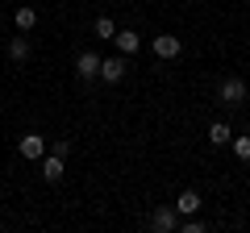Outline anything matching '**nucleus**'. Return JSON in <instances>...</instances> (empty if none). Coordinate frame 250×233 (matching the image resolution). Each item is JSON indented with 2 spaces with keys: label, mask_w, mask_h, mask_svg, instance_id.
Wrapping results in <instances>:
<instances>
[{
  "label": "nucleus",
  "mask_w": 250,
  "mask_h": 233,
  "mask_svg": "<svg viewBox=\"0 0 250 233\" xmlns=\"http://www.w3.org/2000/svg\"><path fill=\"white\" fill-rule=\"evenodd\" d=\"M113 42H117V50H121V54H134L138 46H142V38H138L134 29H117V34H113Z\"/></svg>",
  "instance_id": "8"
},
{
  "label": "nucleus",
  "mask_w": 250,
  "mask_h": 233,
  "mask_svg": "<svg viewBox=\"0 0 250 233\" xmlns=\"http://www.w3.org/2000/svg\"><path fill=\"white\" fill-rule=\"evenodd\" d=\"M9 58H13V63H25V58H29V38L25 34L9 42Z\"/></svg>",
  "instance_id": "11"
},
{
  "label": "nucleus",
  "mask_w": 250,
  "mask_h": 233,
  "mask_svg": "<svg viewBox=\"0 0 250 233\" xmlns=\"http://www.w3.org/2000/svg\"><path fill=\"white\" fill-rule=\"evenodd\" d=\"M150 225H154L159 233H171V229H179V213H175V204H171V208H159V213L150 216Z\"/></svg>",
  "instance_id": "6"
},
{
  "label": "nucleus",
  "mask_w": 250,
  "mask_h": 233,
  "mask_svg": "<svg viewBox=\"0 0 250 233\" xmlns=\"http://www.w3.org/2000/svg\"><path fill=\"white\" fill-rule=\"evenodd\" d=\"M100 63H104V58H100L96 50H80V54H75V75H80V79H96Z\"/></svg>",
  "instance_id": "2"
},
{
  "label": "nucleus",
  "mask_w": 250,
  "mask_h": 233,
  "mask_svg": "<svg viewBox=\"0 0 250 233\" xmlns=\"http://www.w3.org/2000/svg\"><path fill=\"white\" fill-rule=\"evenodd\" d=\"M17 150H21V158L42 162V154H46V137H42V134H25V137L17 142Z\"/></svg>",
  "instance_id": "3"
},
{
  "label": "nucleus",
  "mask_w": 250,
  "mask_h": 233,
  "mask_svg": "<svg viewBox=\"0 0 250 233\" xmlns=\"http://www.w3.org/2000/svg\"><path fill=\"white\" fill-rule=\"evenodd\" d=\"M150 46H154V54H159V58H179V54H184V42H179V38H171V34H159Z\"/></svg>",
  "instance_id": "4"
},
{
  "label": "nucleus",
  "mask_w": 250,
  "mask_h": 233,
  "mask_svg": "<svg viewBox=\"0 0 250 233\" xmlns=\"http://www.w3.org/2000/svg\"><path fill=\"white\" fill-rule=\"evenodd\" d=\"M179 229H184V233H205V225H200V221H196V216H188V221H184V225H179Z\"/></svg>",
  "instance_id": "15"
},
{
  "label": "nucleus",
  "mask_w": 250,
  "mask_h": 233,
  "mask_svg": "<svg viewBox=\"0 0 250 233\" xmlns=\"http://www.w3.org/2000/svg\"><path fill=\"white\" fill-rule=\"evenodd\" d=\"M42 179L46 183H59L62 179V158H59V154H42Z\"/></svg>",
  "instance_id": "7"
},
{
  "label": "nucleus",
  "mask_w": 250,
  "mask_h": 233,
  "mask_svg": "<svg viewBox=\"0 0 250 233\" xmlns=\"http://www.w3.org/2000/svg\"><path fill=\"white\" fill-rule=\"evenodd\" d=\"M208 142H213V146H225V142H233L229 125H225V121H213V125H208Z\"/></svg>",
  "instance_id": "12"
},
{
  "label": "nucleus",
  "mask_w": 250,
  "mask_h": 233,
  "mask_svg": "<svg viewBox=\"0 0 250 233\" xmlns=\"http://www.w3.org/2000/svg\"><path fill=\"white\" fill-rule=\"evenodd\" d=\"M50 154H59V158H67V154H71V142H67V137H59V142H54V150Z\"/></svg>",
  "instance_id": "16"
},
{
  "label": "nucleus",
  "mask_w": 250,
  "mask_h": 233,
  "mask_svg": "<svg viewBox=\"0 0 250 233\" xmlns=\"http://www.w3.org/2000/svg\"><path fill=\"white\" fill-rule=\"evenodd\" d=\"M92 29H96V38H113V34H117L113 17H96V25H92Z\"/></svg>",
  "instance_id": "13"
},
{
  "label": "nucleus",
  "mask_w": 250,
  "mask_h": 233,
  "mask_svg": "<svg viewBox=\"0 0 250 233\" xmlns=\"http://www.w3.org/2000/svg\"><path fill=\"white\" fill-rule=\"evenodd\" d=\"M233 154L246 162V158H250V137H233Z\"/></svg>",
  "instance_id": "14"
},
{
  "label": "nucleus",
  "mask_w": 250,
  "mask_h": 233,
  "mask_svg": "<svg viewBox=\"0 0 250 233\" xmlns=\"http://www.w3.org/2000/svg\"><path fill=\"white\" fill-rule=\"evenodd\" d=\"M13 25H17V29H21V34H29V29H34V25H38V13H34V9H29V4H21V9H17V13H13Z\"/></svg>",
  "instance_id": "10"
},
{
  "label": "nucleus",
  "mask_w": 250,
  "mask_h": 233,
  "mask_svg": "<svg viewBox=\"0 0 250 233\" xmlns=\"http://www.w3.org/2000/svg\"><path fill=\"white\" fill-rule=\"evenodd\" d=\"M100 79H104V83H121L125 79V58H121V54H113V58L100 63Z\"/></svg>",
  "instance_id": "5"
},
{
  "label": "nucleus",
  "mask_w": 250,
  "mask_h": 233,
  "mask_svg": "<svg viewBox=\"0 0 250 233\" xmlns=\"http://www.w3.org/2000/svg\"><path fill=\"white\" fill-rule=\"evenodd\" d=\"M217 100H221V104H246V83L242 79H221L217 83Z\"/></svg>",
  "instance_id": "1"
},
{
  "label": "nucleus",
  "mask_w": 250,
  "mask_h": 233,
  "mask_svg": "<svg viewBox=\"0 0 250 233\" xmlns=\"http://www.w3.org/2000/svg\"><path fill=\"white\" fill-rule=\"evenodd\" d=\"M175 213L196 216V213H200V196H196V192H179V196H175Z\"/></svg>",
  "instance_id": "9"
}]
</instances>
